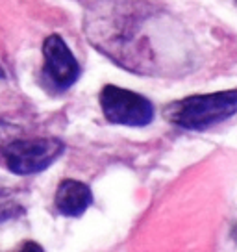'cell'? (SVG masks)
Returning a JSON list of instances; mask_svg holds the SVG:
<instances>
[{"mask_svg":"<svg viewBox=\"0 0 237 252\" xmlns=\"http://www.w3.org/2000/svg\"><path fill=\"white\" fill-rule=\"evenodd\" d=\"M237 113V89L209 94H193L169 104L165 117L185 130H206Z\"/></svg>","mask_w":237,"mask_h":252,"instance_id":"cell-1","label":"cell"},{"mask_svg":"<svg viewBox=\"0 0 237 252\" xmlns=\"http://www.w3.org/2000/svg\"><path fill=\"white\" fill-rule=\"evenodd\" d=\"M65 145L54 137L19 139L4 147V159L11 173L35 174L45 171L61 156Z\"/></svg>","mask_w":237,"mask_h":252,"instance_id":"cell-2","label":"cell"},{"mask_svg":"<svg viewBox=\"0 0 237 252\" xmlns=\"http://www.w3.org/2000/svg\"><path fill=\"white\" fill-rule=\"evenodd\" d=\"M100 108L111 125L147 126L154 119V106L148 98L117 86L100 91Z\"/></svg>","mask_w":237,"mask_h":252,"instance_id":"cell-3","label":"cell"},{"mask_svg":"<svg viewBox=\"0 0 237 252\" xmlns=\"http://www.w3.org/2000/svg\"><path fill=\"white\" fill-rule=\"evenodd\" d=\"M45 56V76L58 89L71 87L80 76V65L72 56L71 48L61 39V35H48L43 43Z\"/></svg>","mask_w":237,"mask_h":252,"instance_id":"cell-4","label":"cell"},{"mask_svg":"<svg viewBox=\"0 0 237 252\" xmlns=\"http://www.w3.org/2000/svg\"><path fill=\"white\" fill-rule=\"evenodd\" d=\"M56 208L61 215L80 217L93 202V193L78 180H63L56 189Z\"/></svg>","mask_w":237,"mask_h":252,"instance_id":"cell-5","label":"cell"},{"mask_svg":"<svg viewBox=\"0 0 237 252\" xmlns=\"http://www.w3.org/2000/svg\"><path fill=\"white\" fill-rule=\"evenodd\" d=\"M24 210L23 206L17 202V198L11 195V191L0 188V222L21 215Z\"/></svg>","mask_w":237,"mask_h":252,"instance_id":"cell-6","label":"cell"}]
</instances>
